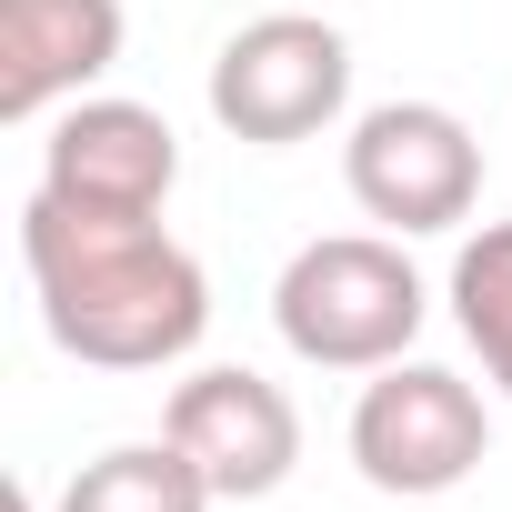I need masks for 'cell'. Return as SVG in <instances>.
I'll list each match as a JSON object with an SVG mask.
<instances>
[{"mask_svg": "<svg viewBox=\"0 0 512 512\" xmlns=\"http://www.w3.org/2000/svg\"><path fill=\"white\" fill-rule=\"evenodd\" d=\"M352 472L392 502H432V492H462L492 452V412L462 372L442 362H382L352 402Z\"/></svg>", "mask_w": 512, "mask_h": 512, "instance_id": "obj_4", "label": "cell"}, {"mask_svg": "<svg viewBox=\"0 0 512 512\" xmlns=\"http://www.w3.org/2000/svg\"><path fill=\"white\" fill-rule=\"evenodd\" d=\"M452 322H462L482 382L512 402V221H482L452 251Z\"/></svg>", "mask_w": 512, "mask_h": 512, "instance_id": "obj_10", "label": "cell"}, {"mask_svg": "<svg viewBox=\"0 0 512 512\" xmlns=\"http://www.w3.org/2000/svg\"><path fill=\"white\" fill-rule=\"evenodd\" d=\"M161 432L201 462V482L221 502H272L302 472V412H292V392L262 382V372H241V362H211V372L171 382Z\"/></svg>", "mask_w": 512, "mask_h": 512, "instance_id": "obj_7", "label": "cell"}, {"mask_svg": "<svg viewBox=\"0 0 512 512\" xmlns=\"http://www.w3.org/2000/svg\"><path fill=\"white\" fill-rule=\"evenodd\" d=\"M121 41V0H0V121H51L61 101L111 81Z\"/></svg>", "mask_w": 512, "mask_h": 512, "instance_id": "obj_8", "label": "cell"}, {"mask_svg": "<svg viewBox=\"0 0 512 512\" xmlns=\"http://www.w3.org/2000/svg\"><path fill=\"white\" fill-rule=\"evenodd\" d=\"M41 191L71 211H111V221H161V201L181 191V141L151 101L121 91H81L51 111L41 131Z\"/></svg>", "mask_w": 512, "mask_h": 512, "instance_id": "obj_6", "label": "cell"}, {"mask_svg": "<svg viewBox=\"0 0 512 512\" xmlns=\"http://www.w3.org/2000/svg\"><path fill=\"white\" fill-rule=\"evenodd\" d=\"M432 322V292L412 272V251L392 231H332V241H302L282 282H272V332L292 362L312 372H382V362H412Z\"/></svg>", "mask_w": 512, "mask_h": 512, "instance_id": "obj_2", "label": "cell"}, {"mask_svg": "<svg viewBox=\"0 0 512 512\" xmlns=\"http://www.w3.org/2000/svg\"><path fill=\"white\" fill-rule=\"evenodd\" d=\"M11 512H41V492H31V482H11Z\"/></svg>", "mask_w": 512, "mask_h": 512, "instance_id": "obj_11", "label": "cell"}, {"mask_svg": "<svg viewBox=\"0 0 512 512\" xmlns=\"http://www.w3.org/2000/svg\"><path fill=\"white\" fill-rule=\"evenodd\" d=\"M352 111V41L312 11H262L211 51V121L251 151L322 141Z\"/></svg>", "mask_w": 512, "mask_h": 512, "instance_id": "obj_3", "label": "cell"}, {"mask_svg": "<svg viewBox=\"0 0 512 512\" xmlns=\"http://www.w3.org/2000/svg\"><path fill=\"white\" fill-rule=\"evenodd\" d=\"M21 262L41 292V332L91 372H171L211 332V272L161 221H111V211H71L31 191Z\"/></svg>", "mask_w": 512, "mask_h": 512, "instance_id": "obj_1", "label": "cell"}, {"mask_svg": "<svg viewBox=\"0 0 512 512\" xmlns=\"http://www.w3.org/2000/svg\"><path fill=\"white\" fill-rule=\"evenodd\" d=\"M221 492L201 482V462L161 432V442H111L61 482V512H211Z\"/></svg>", "mask_w": 512, "mask_h": 512, "instance_id": "obj_9", "label": "cell"}, {"mask_svg": "<svg viewBox=\"0 0 512 512\" xmlns=\"http://www.w3.org/2000/svg\"><path fill=\"white\" fill-rule=\"evenodd\" d=\"M342 181H352L362 221H382L392 241L462 231L482 201V141L442 101H372L342 141Z\"/></svg>", "mask_w": 512, "mask_h": 512, "instance_id": "obj_5", "label": "cell"}]
</instances>
